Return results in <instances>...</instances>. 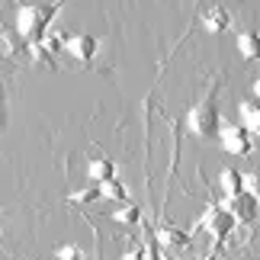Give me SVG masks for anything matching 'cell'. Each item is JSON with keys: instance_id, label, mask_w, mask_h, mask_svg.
<instances>
[{"instance_id": "6da1fadb", "label": "cell", "mask_w": 260, "mask_h": 260, "mask_svg": "<svg viewBox=\"0 0 260 260\" xmlns=\"http://www.w3.org/2000/svg\"><path fill=\"white\" fill-rule=\"evenodd\" d=\"M68 0H45V4L39 7H29V4H19L16 10V39L19 45L29 48L32 55H39L45 48V42L52 36H48V26H52V19L61 13V7Z\"/></svg>"}, {"instance_id": "7a4b0ae2", "label": "cell", "mask_w": 260, "mask_h": 260, "mask_svg": "<svg viewBox=\"0 0 260 260\" xmlns=\"http://www.w3.org/2000/svg\"><path fill=\"white\" fill-rule=\"evenodd\" d=\"M222 81H225V74L209 77L206 93L199 96L196 106H189L186 116H183L186 135L199 138V142H209V138H215L218 128H222V113H218V90H222Z\"/></svg>"}, {"instance_id": "3957f363", "label": "cell", "mask_w": 260, "mask_h": 260, "mask_svg": "<svg viewBox=\"0 0 260 260\" xmlns=\"http://www.w3.org/2000/svg\"><path fill=\"white\" fill-rule=\"evenodd\" d=\"M235 225H238V218H235L232 212H228L225 206H218V203H209V206H206V212H203V218L196 222V228H193L189 235H196L199 228H209L212 241L218 244V241H225V238L235 232Z\"/></svg>"}, {"instance_id": "277c9868", "label": "cell", "mask_w": 260, "mask_h": 260, "mask_svg": "<svg viewBox=\"0 0 260 260\" xmlns=\"http://www.w3.org/2000/svg\"><path fill=\"white\" fill-rule=\"evenodd\" d=\"M218 145L232 157H247L251 148H254L251 145V128L244 122H222V128H218Z\"/></svg>"}, {"instance_id": "5b68a950", "label": "cell", "mask_w": 260, "mask_h": 260, "mask_svg": "<svg viewBox=\"0 0 260 260\" xmlns=\"http://www.w3.org/2000/svg\"><path fill=\"white\" fill-rule=\"evenodd\" d=\"M58 48H64L71 58H77L81 64H87L90 58L96 55L100 48V39L90 36V32H71V36H58Z\"/></svg>"}, {"instance_id": "8992f818", "label": "cell", "mask_w": 260, "mask_h": 260, "mask_svg": "<svg viewBox=\"0 0 260 260\" xmlns=\"http://www.w3.org/2000/svg\"><path fill=\"white\" fill-rule=\"evenodd\" d=\"M225 209L238 218V225L254 228L260 222V199L251 196L247 189H244V193H238V196H232V199H225Z\"/></svg>"}, {"instance_id": "52a82bcc", "label": "cell", "mask_w": 260, "mask_h": 260, "mask_svg": "<svg viewBox=\"0 0 260 260\" xmlns=\"http://www.w3.org/2000/svg\"><path fill=\"white\" fill-rule=\"evenodd\" d=\"M199 19H203L206 32H212V36H222V32H228V29H232V13H228L222 4H209Z\"/></svg>"}, {"instance_id": "ba28073f", "label": "cell", "mask_w": 260, "mask_h": 260, "mask_svg": "<svg viewBox=\"0 0 260 260\" xmlns=\"http://www.w3.org/2000/svg\"><path fill=\"white\" fill-rule=\"evenodd\" d=\"M238 55H241L244 61H260V32L257 29L238 32Z\"/></svg>"}, {"instance_id": "9c48e42d", "label": "cell", "mask_w": 260, "mask_h": 260, "mask_svg": "<svg viewBox=\"0 0 260 260\" xmlns=\"http://www.w3.org/2000/svg\"><path fill=\"white\" fill-rule=\"evenodd\" d=\"M87 177H90V183L116 180V161H109V157H93V161H87Z\"/></svg>"}, {"instance_id": "30bf717a", "label": "cell", "mask_w": 260, "mask_h": 260, "mask_svg": "<svg viewBox=\"0 0 260 260\" xmlns=\"http://www.w3.org/2000/svg\"><path fill=\"white\" fill-rule=\"evenodd\" d=\"M218 186H222L225 199H232L238 193H244V174L238 171V167H225L222 174H218Z\"/></svg>"}, {"instance_id": "8fae6325", "label": "cell", "mask_w": 260, "mask_h": 260, "mask_svg": "<svg viewBox=\"0 0 260 260\" xmlns=\"http://www.w3.org/2000/svg\"><path fill=\"white\" fill-rule=\"evenodd\" d=\"M238 116H241V122L251 128V132L260 138V100H241V106H238Z\"/></svg>"}, {"instance_id": "7c38bea8", "label": "cell", "mask_w": 260, "mask_h": 260, "mask_svg": "<svg viewBox=\"0 0 260 260\" xmlns=\"http://www.w3.org/2000/svg\"><path fill=\"white\" fill-rule=\"evenodd\" d=\"M109 222H119V225H135L138 218H142V209L138 206H122V209H116V212H106Z\"/></svg>"}, {"instance_id": "4fadbf2b", "label": "cell", "mask_w": 260, "mask_h": 260, "mask_svg": "<svg viewBox=\"0 0 260 260\" xmlns=\"http://www.w3.org/2000/svg\"><path fill=\"white\" fill-rule=\"evenodd\" d=\"M93 199H103V186H100V183H90L87 189H77V193H71V196H68V203L81 206V203H93Z\"/></svg>"}, {"instance_id": "5bb4252c", "label": "cell", "mask_w": 260, "mask_h": 260, "mask_svg": "<svg viewBox=\"0 0 260 260\" xmlns=\"http://www.w3.org/2000/svg\"><path fill=\"white\" fill-rule=\"evenodd\" d=\"M55 257L58 260H84V247H77V244H55Z\"/></svg>"}, {"instance_id": "9a60e30c", "label": "cell", "mask_w": 260, "mask_h": 260, "mask_svg": "<svg viewBox=\"0 0 260 260\" xmlns=\"http://www.w3.org/2000/svg\"><path fill=\"white\" fill-rule=\"evenodd\" d=\"M193 235H183V232H174V228H161V241L167 244H189Z\"/></svg>"}, {"instance_id": "2e32d148", "label": "cell", "mask_w": 260, "mask_h": 260, "mask_svg": "<svg viewBox=\"0 0 260 260\" xmlns=\"http://www.w3.org/2000/svg\"><path fill=\"white\" fill-rule=\"evenodd\" d=\"M244 189H247L251 196H257V199H260V171L244 174Z\"/></svg>"}, {"instance_id": "e0dca14e", "label": "cell", "mask_w": 260, "mask_h": 260, "mask_svg": "<svg viewBox=\"0 0 260 260\" xmlns=\"http://www.w3.org/2000/svg\"><path fill=\"white\" fill-rule=\"evenodd\" d=\"M251 90H254V100H260V77L254 81V87H251Z\"/></svg>"}, {"instance_id": "ac0fdd59", "label": "cell", "mask_w": 260, "mask_h": 260, "mask_svg": "<svg viewBox=\"0 0 260 260\" xmlns=\"http://www.w3.org/2000/svg\"><path fill=\"white\" fill-rule=\"evenodd\" d=\"M7 260H26V257H7Z\"/></svg>"}]
</instances>
